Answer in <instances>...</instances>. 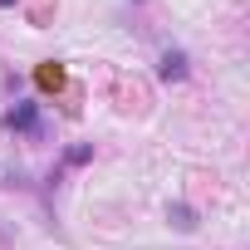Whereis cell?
I'll list each match as a JSON object with an SVG mask.
<instances>
[{"instance_id": "1", "label": "cell", "mask_w": 250, "mask_h": 250, "mask_svg": "<svg viewBox=\"0 0 250 250\" xmlns=\"http://www.w3.org/2000/svg\"><path fill=\"white\" fill-rule=\"evenodd\" d=\"M5 128H10V133H40V103L20 98V103L5 113Z\"/></svg>"}, {"instance_id": "2", "label": "cell", "mask_w": 250, "mask_h": 250, "mask_svg": "<svg viewBox=\"0 0 250 250\" xmlns=\"http://www.w3.org/2000/svg\"><path fill=\"white\" fill-rule=\"evenodd\" d=\"M157 79H162V83H177V79H187V54H182V49H167V54L157 59Z\"/></svg>"}, {"instance_id": "3", "label": "cell", "mask_w": 250, "mask_h": 250, "mask_svg": "<svg viewBox=\"0 0 250 250\" xmlns=\"http://www.w3.org/2000/svg\"><path fill=\"white\" fill-rule=\"evenodd\" d=\"M35 79H40V88H59V83H64V69H59V64H40Z\"/></svg>"}, {"instance_id": "4", "label": "cell", "mask_w": 250, "mask_h": 250, "mask_svg": "<svg viewBox=\"0 0 250 250\" xmlns=\"http://www.w3.org/2000/svg\"><path fill=\"white\" fill-rule=\"evenodd\" d=\"M172 221H177V230H191V226H196V216H191L187 206H172Z\"/></svg>"}, {"instance_id": "5", "label": "cell", "mask_w": 250, "mask_h": 250, "mask_svg": "<svg viewBox=\"0 0 250 250\" xmlns=\"http://www.w3.org/2000/svg\"><path fill=\"white\" fill-rule=\"evenodd\" d=\"M10 5H15V0H0V10H10Z\"/></svg>"}]
</instances>
